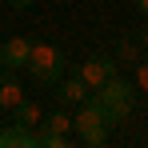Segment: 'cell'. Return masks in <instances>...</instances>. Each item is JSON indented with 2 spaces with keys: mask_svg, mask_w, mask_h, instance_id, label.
<instances>
[{
  "mask_svg": "<svg viewBox=\"0 0 148 148\" xmlns=\"http://www.w3.org/2000/svg\"><path fill=\"white\" fill-rule=\"evenodd\" d=\"M92 100H96L100 108H104V116H108V124L116 128V124L132 112V100H136V84H128V80H120V76H108L104 84H100L96 92H92Z\"/></svg>",
  "mask_w": 148,
  "mask_h": 148,
  "instance_id": "6da1fadb",
  "label": "cell"
},
{
  "mask_svg": "<svg viewBox=\"0 0 148 148\" xmlns=\"http://www.w3.org/2000/svg\"><path fill=\"white\" fill-rule=\"evenodd\" d=\"M24 68L32 72V80H36L40 88H52V84L64 76V52L56 48V44H36V40H32Z\"/></svg>",
  "mask_w": 148,
  "mask_h": 148,
  "instance_id": "7a4b0ae2",
  "label": "cell"
},
{
  "mask_svg": "<svg viewBox=\"0 0 148 148\" xmlns=\"http://www.w3.org/2000/svg\"><path fill=\"white\" fill-rule=\"evenodd\" d=\"M72 76L84 84V88H88V92H96L108 76H116V56H104V52L84 56V64H76V72H72Z\"/></svg>",
  "mask_w": 148,
  "mask_h": 148,
  "instance_id": "3957f363",
  "label": "cell"
},
{
  "mask_svg": "<svg viewBox=\"0 0 148 148\" xmlns=\"http://www.w3.org/2000/svg\"><path fill=\"white\" fill-rule=\"evenodd\" d=\"M28 48H32L28 36L4 40V44H0V68H24V64H28Z\"/></svg>",
  "mask_w": 148,
  "mask_h": 148,
  "instance_id": "277c9868",
  "label": "cell"
},
{
  "mask_svg": "<svg viewBox=\"0 0 148 148\" xmlns=\"http://www.w3.org/2000/svg\"><path fill=\"white\" fill-rule=\"evenodd\" d=\"M20 100H24V88H20V80L12 76V68H0V108H4V112H12Z\"/></svg>",
  "mask_w": 148,
  "mask_h": 148,
  "instance_id": "5b68a950",
  "label": "cell"
},
{
  "mask_svg": "<svg viewBox=\"0 0 148 148\" xmlns=\"http://www.w3.org/2000/svg\"><path fill=\"white\" fill-rule=\"evenodd\" d=\"M0 148H36V132H28L24 124L0 128Z\"/></svg>",
  "mask_w": 148,
  "mask_h": 148,
  "instance_id": "8992f818",
  "label": "cell"
},
{
  "mask_svg": "<svg viewBox=\"0 0 148 148\" xmlns=\"http://www.w3.org/2000/svg\"><path fill=\"white\" fill-rule=\"evenodd\" d=\"M40 116H44V108L36 104V100H20L16 108H12V124H24V128H32V124H40Z\"/></svg>",
  "mask_w": 148,
  "mask_h": 148,
  "instance_id": "52a82bcc",
  "label": "cell"
},
{
  "mask_svg": "<svg viewBox=\"0 0 148 148\" xmlns=\"http://www.w3.org/2000/svg\"><path fill=\"white\" fill-rule=\"evenodd\" d=\"M52 88H56V96L64 100V104H80V100L88 96V88H84V84H80L76 76H68V80H56Z\"/></svg>",
  "mask_w": 148,
  "mask_h": 148,
  "instance_id": "ba28073f",
  "label": "cell"
},
{
  "mask_svg": "<svg viewBox=\"0 0 148 148\" xmlns=\"http://www.w3.org/2000/svg\"><path fill=\"white\" fill-rule=\"evenodd\" d=\"M40 128H48V132H64V136H72V116H68L64 108H52L48 116H40Z\"/></svg>",
  "mask_w": 148,
  "mask_h": 148,
  "instance_id": "9c48e42d",
  "label": "cell"
},
{
  "mask_svg": "<svg viewBox=\"0 0 148 148\" xmlns=\"http://www.w3.org/2000/svg\"><path fill=\"white\" fill-rule=\"evenodd\" d=\"M72 140H80V144H88V148H100V144H108V124H96V128H80Z\"/></svg>",
  "mask_w": 148,
  "mask_h": 148,
  "instance_id": "30bf717a",
  "label": "cell"
},
{
  "mask_svg": "<svg viewBox=\"0 0 148 148\" xmlns=\"http://www.w3.org/2000/svg\"><path fill=\"white\" fill-rule=\"evenodd\" d=\"M116 60H124V64H136V60H140V44H136L132 36H120V40H116Z\"/></svg>",
  "mask_w": 148,
  "mask_h": 148,
  "instance_id": "8fae6325",
  "label": "cell"
},
{
  "mask_svg": "<svg viewBox=\"0 0 148 148\" xmlns=\"http://www.w3.org/2000/svg\"><path fill=\"white\" fill-rule=\"evenodd\" d=\"M68 144H72V136H64V132H48V128L36 132V148H68Z\"/></svg>",
  "mask_w": 148,
  "mask_h": 148,
  "instance_id": "7c38bea8",
  "label": "cell"
},
{
  "mask_svg": "<svg viewBox=\"0 0 148 148\" xmlns=\"http://www.w3.org/2000/svg\"><path fill=\"white\" fill-rule=\"evenodd\" d=\"M136 88L148 92V60H136Z\"/></svg>",
  "mask_w": 148,
  "mask_h": 148,
  "instance_id": "4fadbf2b",
  "label": "cell"
},
{
  "mask_svg": "<svg viewBox=\"0 0 148 148\" xmlns=\"http://www.w3.org/2000/svg\"><path fill=\"white\" fill-rule=\"evenodd\" d=\"M8 4H12V8H16V12H24V8H32V4H36V0H8Z\"/></svg>",
  "mask_w": 148,
  "mask_h": 148,
  "instance_id": "5bb4252c",
  "label": "cell"
},
{
  "mask_svg": "<svg viewBox=\"0 0 148 148\" xmlns=\"http://www.w3.org/2000/svg\"><path fill=\"white\" fill-rule=\"evenodd\" d=\"M136 44H140V48H144V52H148V24H144V28H140V40H136Z\"/></svg>",
  "mask_w": 148,
  "mask_h": 148,
  "instance_id": "9a60e30c",
  "label": "cell"
},
{
  "mask_svg": "<svg viewBox=\"0 0 148 148\" xmlns=\"http://www.w3.org/2000/svg\"><path fill=\"white\" fill-rule=\"evenodd\" d=\"M136 8H140V16L148 20V0H136Z\"/></svg>",
  "mask_w": 148,
  "mask_h": 148,
  "instance_id": "2e32d148",
  "label": "cell"
}]
</instances>
